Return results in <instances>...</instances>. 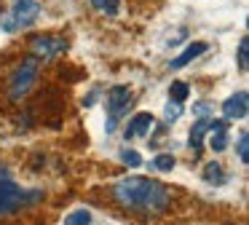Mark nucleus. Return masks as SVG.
<instances>
[{"mask_svg": "<svg viewBox=\"0 0 249 225\" xmlns=\"http://www.w3.org/2000/svg\"><path fill=\"white\" fill-rule=\"evenodd\" d=\"M40 3L38 0H11V8L0 16V27L6 32H19L27 30L30 24H35L40 16Z\"/></svg>", "mask_w": 249, "mask_h": 225, "instance_id": "7ed1b4c3", "label": "nucleus"}, {"mask_svg": "<svg viewBox=\"0 0 249 225\" xmlns=\"http://www.w3.org/2000/svg\"><path fill=\"white\" fill-rule=\"evenodd\" d=\"M38 201H43V190L35 188H22L8 177V169H0V217L14 214L19 209L35 206Z\"/></svg>", "mask_w": 249, "mask_h": 225, "instance_id": "f03ea898", "label": "nucleus"}, {"mask_svg": "<svg viewBox=\"0 0 249 225\" xmlns=\"http://www.w3.org/2000/svg\"><path fill=\"white\" fill-rule=\"evenodd\" d=\"M150 169H156V171H172L174 169V155L172 153L156 155V158L150 161Z\"/></svg>", "mask_w": 249, "mask_h": 225, "instance_id": "ddd939ff", "label": "nucleus"}, {"mask_svg": "<svg viewBox=\"0 0 249 225\" xmlns=\"http://www.w3.org/2000/svg\"><path fill=\"white\" fill-rule=\"evenodd\" d=\"M38 75H40V59L38 56L22 59V64H19L11 73V78H8V96H11V99H22V96L35 86Z\"/></svg>", "mask_w": 249, "mask_h": 225, "instance_id": "20e7f679", "label": "nucleus"}, {"mask_svg": "<svg viewBox=\"0 0 249 225\" xmlns=\"http://www.w3.org/2000/svg\"><path fill=\"white\" fill-rule=\"evenodd\" d=\"M91 5H94V8H99L102 14H107V16L118 14V0H91Z\"/></svg>", "mask_w": 249, "mask_h": 225, "instance_id": "dca6fc26", "label": "nucleus"}, {"mask_svg": "<svg viewBox=\"0 0 249 225\" xmlns=\"http://www.w3.org/2000/svg\"><path fill=\"white\" fill-rule=\"evenodd\" d=\"M228 121L220 123L217 129H212V137H209V148L214 150V153H222V150L228 148Z\"/></svg>", "mask_w": 249, "mask_h": 225, "instance_id": "9b49d317", "label": "nucleus"}, {"mask_svg": "<svg viewBox=\"0 0 249 225\" xmlns=\"http://www.w3.org/2000/svg\"><path fill=\"white\" fill-rule=\"evenodd\" d=\"M204 180H206V182H214V185H222L228 177H225V171H222L220 164H209V166L204 169Z\"/></svg>", "mask_w": 249, "mask_h": 225, "instance_id": "f8f14e48", "label": "nucleus"}, {"mask_svg": "<svg viewBox=\"0 0 249 225\" xmlns=\"http://www.w3.org/2000/svg\"><path fill=\"white\" fill-rule=\"evenodd\" d=\"M220 123L225 121H214V118H201V121L193 123V129H190V148H193V153H198L201 145H204V137L212 131V129H217Z\"/></svg>", "mask_w": 249, "mask_h": 225, "instance_id": "1a4fd4ad", "label": "nucleus"}, {"mask_svg": "<svg viewBox=\"0 0 249 225\" xmlns=\"http://www.w3.org/2000/svg\"><path fill=\"white\" fill-rule=\"evenodd\" d=\"M247 56H249V38L244 35L241 40H238V67H241L244 73H247V64H249Z\"/></svg>", "mask_w": 249, "mask_h": 225, "instance_id": "f3484780", "label": "nucleus"}, {"mask_svg": "<svg viewBox=\"0 0 249 225\" xmlns=\"http://www.w3.org/2000/svg\"><path fill=\"white\" fill-rule=\"evenodd\" d=\"M153 126H156V118H153L150 112H137V115L131 118L129 123H126L124 137H126V139H134V137H147V134L153 131Z\"/></svg>", "mask_w": 249, "mask_h": 225, "instance_id": "0eeeda50", "label": "nucleus"}, {"mask_svg": "<svg viewBox=\"0 0 249 225\" xmlns=\"http://www.w3.org/2000/svg\"><path fill=\"white\" fill-rule=\"evenodd\" d=\"M131 89L129 86H113V89L107 91V131H115V126H118V121L129 112L131 107Z\"/></svg>", "mask_w": 249, "mask_h": 225, "instance_id": "39448f33", "label": "nucleus"}, {"mask_svg": "<svg viewBox=\"0 0 249 225\" xmlns=\"http://www.w3.org/2000/svg\"><path fill=\"white\" fill-rule=\"evenodd\" d=\"M206 48H209V46H206V43H190V46L185 48V51L179 54L177 59H172V62H169V64H172V70H182L185 64H190V62H193L196 56H201V54H204Z\"/></svg>", "mask_w": 249, "mask_h": 225, "instance_id": "9d476101", "label": "nucleus"}, {"mask_svg": "<svg viewBox=\"0 0 249 225\" xmlns=\"http://www.w3.org/2000/svg\"><path fill=\"white\" fill-rule=\"evenodd\" d=\"M188 94H190V89H188V83H182V80H174L172 89H169V96H172L174 102H185Z\"/></svg>", "mask_w": 249, "mask_h": 225, "instance_id": "2eb2a0df", "label": "nucleus"}, {"mask_svg": "<svg viewBox=\"0 0 249 225\" xmlns=\"http://www.w3.org/2000/svg\"><path fill=\"white\" fill-rule=\"evenodd\" d=\"M113 198L126 212H145V214L163 212L172 201L166 185L158 180H150V177H126V180L115 182Z\"/></svg>", "mask_w": 249, "mask_h": 225, "instance_id": "f257e3e1", "label": "nucleus"}, {"mask_svg": "<svg viewBox=\"0 0 249 225\" xmlns=\"http://www.w3.org/2000/svg\"><path fill=\"white\" fill-rule=\"evenodd\" d=\"M209 110H212V105H206V102H201V105L193 107V112H209Z\"/></svg>", "mask_w": 249, "mask_h": 225, "instance_id": "412c9836", "label": "nucleus"}, {"mask_svg": "<svg viewBox=\"0 0 249 225\" xmlns=\"http://www.w3.org/2000/svg\"><path fill=\"white\" fill-rule=\"evenodd\" d=\"M65 225H91V212L89 209H75L65 217Z\"/></svg>", "mask_w": 249, "mask_h": 225, "instance_id": "4468645a", "label": "nucleus"}, {"mask_svg": "<svg viewBox=\"0 0 249 225\" xmlns=\"http://www.w3.org/2000/svg\"><path fill=\"white\" fill-rule=\"evenodd\" d=\"M30 46H33V56H38V59H54V56H59V54L65 51L67 43L62 40V38H54V35H35Z\"/></svg>", "mask_w": 249, "mask_h": 225, "instance_id": "423d86ee", "label": "nucleus"}, {"mask_svg": "<svg viewBox=\"0 0 249 225\" xmlns=\"http://www.w3.org/2000/svg\"><path fill=\"white\" fill-rule=\"evenodd\" d=\"M121 158H124V164H129V166H142V155L137 153V150H124Z\"/></svg>", "mask_w": 249, "mask_h": 225, "instance_id": "aec40b11", "label": "nucleus"}, {"mask_svg": "<svg viewBox=\"0 0 249 225\" xmlns=\"http://www.w3.org/2000/svg\"><path fill=\"white\" fill-rule=\"evenodd\" d=\"M238 161L249 164V134L247 131H241V137H238Z\"/></svg>", "mask_w": 249, "mask_h": 225, "instance_id": "a211bd4d", "label": "nucleus"}, {"mask_svg": "<svg viewBox=\"0 0 249 225\" xmlns=\"http://www.w3.org/2000/svg\"><path fill=\"white\" fill-rule=\"evenodd\" d=\"M247 110H249L247 91H238V94L228 96V99L222 102V115H225L228 121H241V118H247Z\"/></svg>", "mask_w": 249, "mask_h": 225, "instance_id": "6e6552de", "label": "nucleus"}, {"mask_svg": "<svg viewBox=\"0 0 249 225\" xmlns=\"http://www.w3.org/2000/svg\"><path fill=\"white\" fill-rule=\"evenodd\" d=\"M182 115V102H169L166 105V121H177V118Z\"/></svg>", "mask_w": 249, "mask_h": 225, "instance_id": "6ab92c4d", "label": "nucleus"}]
</instances>
